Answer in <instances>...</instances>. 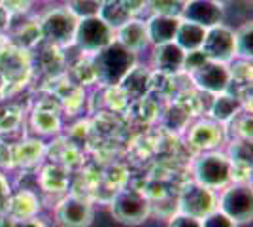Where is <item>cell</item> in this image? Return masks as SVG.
I'll return each mask as SVG.
<instances>
[{"label":"cell","mask_w":253,"mask_h":227,"mask_svg":"<svg viewBox=\"0 0 253 227\" xmlns=\"http://www.w3.org/2000/svg\"><path fill=\"white\" fill-rule=\"evenodd\" d=\"M15 227H47L45 222L42 220H38V218L34 216L31 220H23V222H15Z\"/></svg>","instance_id":"29"},{"label":"cell","mask_w":253,"mask_h":227,"mask_svg":"<svg viewBox=\"0 0 253 227\" xmlns=\"http://www.w3.org/2000/svg\"><path fill=\"white\" fill-rule=\"evenodd\" d=\"M219 210L236 224L252 222V187L248 184L227 187L219 197Z\"/></svg>","instance_id":"8"},{"label":"cell","mask_w":253,"mask_h":227,"mask_svg":"<svg viewBox=\"0 0 253 227\" xmlns=\"http://www.w3.org/2000/svg\"><path fill=\"white\" fill-rule=\"evenodd\" d=\"M215 203H217V199L211 189L201 184H193L181 195L179 208H181V214L202 220L215 210Z\"/></svg>","instance_id":"10"},{"label":"cell","mask_w":253,"mask_h":227,"mask_svg":"<svg viewBox=\"0 0 253 227\" xmlns=\"http://www.w3.org/2000/svg\"><path fill=\"white\" fill-rule=\"evenodd\" d=\"M114 34L116 31L110 29L98 15L84 17V19H78L74 44L84 53L96 55L100 49H104L106 45L114 42Z\"/></svg>","instance_id":"4"},{"label":"cell","mask_w":253,"mask_h":227,"mask_svg":"<svg viewBox=\"0 0 253 227\" xmlns=\"http://www.w3.org/2000/svg\"><path fill=\"white\" fill-rule=\"evenodd\" d=\"M181 21L195 23L199 27L210 29L215 25H221L223 8L215 0H187L181 8Z\"/></svg>","instance_id":"11"},{"label":"cell","mask_w":253,"mask_h":227,"mask_svg":"<svg viewBox=\"0 0 253 227\" xmlns=\"http://www.w3.org/2000/svg\"><path fill=\"white\" fill-rule=\"evenodd\" d=\"M204 36H206V29L204 27H199V25L189 21H179L178 34H176V40L174 42L178 44L179 47L187 53V51L201 49L202 42H204Z\"/></svg>","instance_id":"18"},{"label":"cell","mask_w":253,"mask_h":227,"mask_svg":"<svg viewBox=\"0 0 253 227\" xmlns=\"http://www.w3.org/2000/svg\"><path fill=\"white\" fill-rule=\"evenodd\" d=\"M195 178L197 184L211 191L225 187L232 180V163L229 155L221 151H204V155L195 163Z\"/></svg>","instance_id":"2"},{"label":"cell","mask_w":253,"mask_h":227,"mask_svg":"<svg viewBox=\"0 0 253 227\" xmlns=\"http://www.w3.org/2000/svg\"><path fill=\"white\" fill-rule=\"evenodd\" d=\"M234 49H236V57H240L242 61H252V21H246L240 29L234 31Z\"/></svg>","instance_id":"23"},{"label":"cell","mask_w":253,"mask_h":227,"mask_svg":"<svg viewBox=\"0 0 253 227\" xmlns=\"http://www.w3.org/2000/svg\"><path fill=\"white\" fill-rule=\"evenodd\" d=\"M11 199V187L10 182L4 174L0 173V216H6L8 214V206H10Z\"/></svg>","instance_id":"27"},{"label":"cell","mask_w":253,"mask_h":227,"mask_svg":"<svg viewBox=\"0 0 253 227\" xmlns=\"http://www.w3.org/2000/svg\"><path fill=\"white\" fill-rule=\"evenodd\" d=\"M117 33V42L121 44L123 47H126L128 51L138 53L140 49H144L149 44L148 31H146V23L130 19L128 23H125L123 27H119L116 31Z\"/></svg>","instance_id":"17"},{"label":"cell","mask_w":253,"mask_h":227,"mask_svg":"<svg viewBox=\"0 0 253 227\" xmlns=\"http://www.w3.org/2000/svg\"><path fill=\"white\" fill-rule=\"evenodd\" d=\"M183 61L185 51L176 42L159 44L153 49V66L161 74H178L179 70H183Z\"/></svg>","instance_id":"14"},{"label":"cell","mask_w":253,"mask_h":227,"mask_svg":"<svg viewBox=\"0 0 253 227\" xmlns=\"http://www.w3.org/2000/svg\"><path fill=\"white\" fill-rule=\"evenodd\" d=\"M31 123L36 133H42V135H49V133H57L61 129V118L59 114L53 108H43V106H38V108L32 112Z\"/></svg>","instance_id":"20"},{"label":"cell","mask_w":253,"mask_h":227,"mask_svg":"<svg viewBox=\"0 0 253 227\" xmlns=\"http://www.w3.org/2000/svg\"><path fill=\"white\" fill-rule=\"evenodd\" d=\"M132 15H134V11H132V6L128 0H104L98 10V17L114 31L130 21Z\"/></svg>","instance_id":"16"},{"label":"cell","mask_w":253,"mask_h":227,"mask_svg":"<svg viewBox=\"0 0 253 227\" xmlns=\"http://www.w3.org/2000/svg\"><path fill=\"white\" fill-rule=\"evenodd\" d=\"M104 0H68V10L74 13L78 19L98 15V10Z\"/></svg>","instance_id":"24"},{"label":"cell","mask_w":253,"mask_h":227,"mask_svg":"<svg viewBox=\"0 0 253 227\" xmlns=\"http://www.w3.org/2000/svg\"><path fill=\"white\" fill-rule=\"evenodd\" d=\"M43 153V142L40 140H27L21 142L13 148V159L19 165H32L36 163Z\"/></svg>","instance_id":"22"},{"label":"cell","mask_w":253,"mask_h":227,"mask_svg":"<svg viewBox=\"0 0 253 227\" xmlns=\"http://www.w3.org/2000/svg\"><path fill=\"white\" fill-rule=\"evenodd\" d=\"M202 227H238V224L225 216L221 210H213L211 214L202 218Z\"/></svg>","instance_id":"25"},{"label":"cell","mask_w":253,"mask_h":227,"mask_svg":"<svg viewBox=\"0 0 253 227\" xmlns=\"http://www.w3.org/2000/svg\"><path fill=\"white\" fill-rule=\"evenodd\" d=\"M178 15L174 13H155L148 23H146V31H148V38L153 45L159 44H169L176 40L179 27Z\"/></svg>","instance_id":"13"},{"label":"cell","mask_w":253,"mask_h":227,"mask_svg":"<svg viewBox=\"0 0 253 227\" xmlns=\"http://www.w3.org/2000/svg\"><path fill=\"white\" fill-rule=\"evenodd\" d=\"M169 227H202V220L187 214H178L169 222Z\"/></svg>","instance_id":"28"},{"label":"cell","mask_w":253,"mask_h":227,"mask_svg":"<svg viewBox=\"0 0 253 227\" xmlns=\"http://www.w3.org/2000/svg\"><path fill=\"white\" fill-rule=\"evenodd\" d=\"M201 51L208 61L213 63H231L236 57V49H234V31L225 27V25H215L206 29V36L202 42Z\"/></svg>","instance_id":"6"},{"label":"cell","mask_w":253,"mask_h":227,"mask_svg":"<svg viewBox=\"0 0 253 227\" xmlns=\"http://www.w3.org/2000/svg\"><path fill=\"white\" fill-rule=\"evenodd\" d=\"M149 210H151V205L148 197L136 189H123L112 201V216L126 226L144 224L146 218L149 216Z\"/></svg>","instance_id":"5"},{"label":"cell","mask_w":253,"mask_h":227,"mask_svg":"<svg viewBox=\"0 0 253 227\" xmlns=\"http://www.w3.org/2000/svg\"><path fill=\"white\" fill-rule=\"evenodd\" d=\"M42 187L45 191H53V193H61L66 189V185H68V174L64 171L63 167H59V165H51V167H47L42 174Z\"/></svg>","instance_id":"21"},{"label":"cell","mask_w":253,"mask_h":227,"mask_svg":"<svg viewBox=\"0 0 253 227\" xmlns=\"http://www.w3.org/2000/svg\"><path fill=\"white\" fill-rule=\"evenodd\" d=\"M223 129L213 121H199L187 133V142L199 151H215L223 142Z\"/></svg>","instance_id":"12"},{"label":"cell","mask_w":253,"mask_h":227,"mask_svg":"<svg viewBox=\"0 0 253 227\" xmlns=\"http://www.w3.org/2000/svg\"><path fill=\"white\" fill-rule=\"evenodd\" d=\"M38 23H40L42 38L51 45L61 47L74 42L78 17L68 8H53Z\"/></svg>","instance_id":"3"},{"label":"cell","mask_w":253,"mask_h":227,"mask_svg":"<svg viewBox=\"0 0 253 227\" xmlns=\"http://www.w3.org/2000/svg\"><path fill=\"white\" fill-rule=\"evenodd\" d=\"M96 80L104 86H119L134 66H136V53L128 51L119 42H112L100 49L93 59Z\"/></svg>","instance_id":"1"},{"label":"cell","mask_w":253,"mask_h":227,"mask_svg":"<svg viewBox=\"0 0 253 227\" xmlns=\"http://www.w3.org/2000/svg\"><path fill=\"white\" fill-rule=\"evenodd\" d=\"M40 210V201L38 197L29 191V189H21L17 193H11L10 206H8V214L6 216L11 218L13 222H23V220H31L38 214Z\"/></svg>","instance_id":"15"},{"label":"cell","mask_w":253,"mask_h":227,"mask_svg":"<svg viewBox=\"0 0 253 227\" xmlns=\"http://www.w3.org/2000/svg\"><path fill=\"white\" fill-rule=\"evenodd\" d=\"M191 78L195 80V84L213 95L225 93L229 86H231V72L229 66L223 63H213V61H206L202 66L191 72Z\"/></svg>","instance_id":"9"},{"label":"cell","mask_w":253,"mask_h":227,"mask_svg":"<svg viewBox=\"0 0 253 227\" xmlns=\"http://www.w3.org/2000/svg\"><path fill=\"white\" fill-rule=\"evenodd\" d=\"M240 108H242L240 100L236 97H232V95H227V91H225V93H219L215 97V100H213L211 116L219 123H227V121H231L232 118L238 116V110Z\"/></svg>","instance_id":"19"},{"label":"cell","mask_w":253,"mask_h":227,"mask_svg":"<svg viewBox=\"0 0 253 227\" xmlns=\"http://www.w3.org/2000/svg\"><path fill=\"white\" fill-rule=\"evenodd\" d=\"M0 6L8 11V15H23L32 6V0H0Z\"/></svg>","instance_id":"26"},{"label":"cell","mask_w":253,"mask_h":227,"mask_svg":"<svg viewBox=\"0 0 253 227\" xmlns=\"http://www.w3.org/2000/svg\"><path fill=\"white\" fill-rule=\"evenodd\" d=\"M95 210L89 201L78 195H68L55 208V222L59 227H89Z\"/></svg>","instance_id":"7"}]
</instances>
